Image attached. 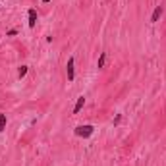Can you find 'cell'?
Here are the masks:
<instances>
[{
	"label": "cell",
	"instance_id": "6da1fadb",
	"mask_svg": "<svg viewBox=\"0 0 166 166\" xmlns=\"http://www.w3.org/2000/svg\"><path fill=\"white\" fill-rule=\"evenodd\" d=\"M93 131H95V128L91 126V124H85V126H77L75 128V135H77V137H83V139L91 137Z\"/></svg>",
	"mask_w": 166,
	"mask_h": 166
},
{
	"label": "cell",
	"instance_id": "7a4b0ae2",
	"mask_svg": "<svg viewBox=\"0 0 166 166\" xmlns=\"http://www.w3.org/2000/svg\"><path fill=\"white\" fill-rule=\"evenodd\" d=\"M66 73H68V81H73L75 73H73V56L68 58V64H66Z\"/></svg>",
	"mask_w": 166,
	"mask_h": 166
},
{
	"label": "cell",
	"instance_id": "3957f363",
	"mask_svg": "<svg viewBox=\"0 0 166 166\" xmlns=\"http://www.w3.org/2000/svg\"><path fill=\"white\" fill-rule=\"evenodd\" d=\"M83 106H85V97H77V102H75V106H73V114H79Z\"/></svg>",
	"mask_w": 166,
	"mask_h": 166
},
{
	"label": "cell",
	"instance_id": "277c9868",
	"mask_svg": "<svg viewBox=\"0 0 166 166\" xmlns=\"http://www.w3.org/2000/svg\"><path fill=\"white\" fill-rule=\"evenodd\" d=\"M27 16H29V27H35V23H37V10L31 8L27 12Z\"/></svg>",
	"mask_w": 166,
	"mask_h": 166
},
{
	"label": "cell",
	"instance_id": "5b68a950",
	"mask_svg": "<svg viewBox=\"0 0 166 166\" xmlns=\"http://www.w3.org/2000/svg\"><path fill=\"white\" fill-rule=\"evenodd\" d=\"M162 12H164V10H162V6H157V8H154V12H153V16H151V21H158V17L162 16Z\"/></svg>",
	"mask_w": 166,
	"mask_h": 166
},
{
	"label": "cell",
	"instance_id": "8992f818",
	"mask_svg": "<svg viewBox=\"0 0 166 166\" xmlns=\"http://www.w3.org/2000/svg\"><path fill=\"white\" fill-rule=\"evenodd\" d=\"M104 62H106V52H101V56H99V60H97V68L99 70L104 68Z\"/></svg>",
	"mask_w": 166,
	"mask_h": 166
},
{
	"label": "cell",
	"instance_id": "52a82bcc",
	"mask_svg": "<svg viewBox=\"0 0 166 166\" xmlns=\"http://www.w3.org/2000/svg\"><path fill=\"white\" fill-rule=\"evenodd\" d=\"M6 124H8V120H6V114L0 112V133L6 130Z\"/></svg>",
	"mask_w": 166,
	"mask_h": 166
},
{
	"label": "cell",
	"instance_id": "ba28073f",
	"mask_svg": "<svg viewBox=\"0 0 166 166\" xmlns=\"http://www.w3.org/2000/svg\"><path fill=\"white\" fill-rule=\"evenodd\" d=\"M25 73H27V66H20V70H17V77H25Z\"/></svg>",
	"mask_w": 166,
	"mask_h": 166
},
{
	"label": "cell",
	"instance_id": "9c48e42d",
	"mask_svg": "<svg viewBox=\"0 0 166 166\" xmlns=\"http://www.w3.org/2000/svg\"><path fill=\"white\" fill-rule=\"evenodd\" d=\"M16 33H17V29H10V31L6 33V35H8V37H12V35H16Z\"/></svg>",
	"mask_w": 166,
	"mask_h": 166
}]
</instances>
